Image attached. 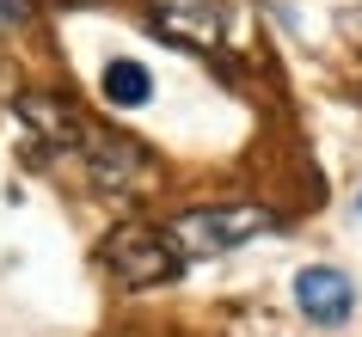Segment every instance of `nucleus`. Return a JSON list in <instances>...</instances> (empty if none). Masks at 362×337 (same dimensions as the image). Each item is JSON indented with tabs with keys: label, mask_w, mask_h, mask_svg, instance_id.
<instances>
[{
	"label": "nucleus",
	"mask_w": 362,
	"mask_h": 337,
	"mask_svg": "<svg viewBox=\"0 0 362 337\" xmlns=\"http://www.w3.org/2000/svg\"><path fill=\"white\" fill-rule=\"evenodd\" d=\"M295 307H301L307 325H344V319L356 313V282L344 276L338 264H307L301 276H295Z\"/></svg>",
	"instance_id": "5"
},
{
	"label": "nucleus",
	"mask_w": 362,
	"mask_h": 337,
	"mask_svg": "<svg viewBox=\"0 0 362 337\" xmlns=\"http://www.w3.org/2000/svg\"><path fill=\"white\" fill-rule=\"evenodd\" d=\"M98 264H105L123 288H160V282H172L178 270H185L172 233L153 227V221H123L111 240L98 245Z\"/></svg>",
	"instance_id": "2"
},
{
	"label": "nucleus",
	"mask_w": 362,
	"mask_h": 337,
	"mask_svg": "<svg viewBox=\"0 0 362 337\" xmlns=\"http://www.w3.org/2000/svg\"><path fill=\"white\" fill-rule=\"evenodd\" d=\"M31 19H37L31 0H0V37H6V31H25Z\"/></svg>",
	"instance_id": "8"
},
{
	"label": "nucleus",
	"mask_w": 362,
	"mask_h": 337,
	"mask_svg": "<svg viewBox=\"0 0 362 337\" xmlns=\"http://www.w3.org/2000/svg\"><path fill=\"white\" fill-rule=\"evenodd\" d=\"M270 227H276V215L258 203H209V208H185L178 221L166 227L172 245H178V258H228V252H240V245L264 240Z\"/></svg>",
	"instance_id": "1"
},
{
	"label": "nucleus",
	"mask_w": 362,
	"mask_h": 337,
	"mask_svg": "<svg viewBox=\"0 0 362 337\" xmlns=\"http://www.w3.org/2000/svg\"><path fill=\"white\" fill-rule=\"evenodd\" d=\"M153 37L178 49H228L233 25L246 19V0H141Z\"/></svg>",
	"instance_id": "3"
},
{
	"label": "nucleus",
	"mask_w": 362,
	"mask_h": 337,
	"mask_svg": "<svg viewBox=\"0 0 362 337\" xmlns=\"http://www.w3.org/2000/svg\"><path fill=\"white\" fill-rule=\"evenodd\" d=\"M13 111H19V123L31 135H43V148H74L80 135H86V117H80L62 93H25Z\"/></svg>",
	"instance_id": "6"
},
{
	"label": "nucleus",
	"mask_w": 362,
	"mask_h": 337,
	"mask_svg": "<svg viewBox=\"0 0 362 337\" xmlns=\"http://www.w3.org/2000/svg\"><path fill=\"white\" fill-rule=\"evenodd\" d=\"M74 148H80V160H86L93 190H105V196H135V190L153 184V153L141 148V141H129L123 129L86 123V135H80Z\"/></svg>",
	"instance_id": "4"
},
{
	"label": "nucleus",
	"mask_w": 362,
	"mask_h": 337,
	"mask_svg": "<svg viewBox=\"0 0 362 337\" xmlns=\"http://www.w3.org/2000/svg\"><path fill=\"white\" fill-rule=\"evenodd\" d=\"M356 215H362V190H356Z\"/></svg>",
	"instance_id": "9"
},
{
	"label": "nucleus",
	"mask_w": 362,
	"mask_h": 337,
	"mask_svg": "<svg viewBox=\"0 0 362 337\" xmlns=\"http://www.w3.org/2000/svg\"><path fill=\"white\" fill-rule=\"evenodd\" d=\"M98 86H105V98H111L117 111H141V105L153 98V74L141 68V61H123V56L105 68V80H98Z\"/></svg>",
	"instance_id": "7"
},
{
	"label": "nucleus",
	"mask_w": 362,
	"mask_h": 337,
	"mask_svg": "<svg viewBox=\"0 0 362 337\" xmlns=\"http://www.w3.org/2000/svg\"><path fill=\"white\" fill-rule=\"evenodd\" d=\"M356 98H362V86H356Z\"/></svg>",
	"instance_id": "10"
}]
</instances>
